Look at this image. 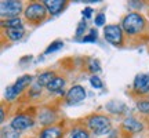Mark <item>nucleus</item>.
<instances>
[{
    "label": "nucleus",
    "instance_id": "1",
    "mask_svg": "<svg viewBox=\"0 0 149 138\" xmlns=\"http://www.w3.org/2000/svg\"><path fill=\"white\" fill-rule=\"evenodd\" d=\"M122 28L124 35L128 37H138L142 36L148 31V21L141 13L138 11H131L127 15L123 17Z\"/></svg>",
    "mask_w": 149,
    "mask_h": 138
},
{
    "label": "nucleus",
    "instance_id": "2",
    "mask_svg": "<svg viewBox=\"0 0 149 138\" xmlns=\"http://www.w3.org/2000/svg\"><path fill=\"white\" fill-rule=\"evenodd\" d=\"M86 128L94 135H105L112 130L111 117L101 113H93L84 119Z\"/></svg>",
    "mask_w": 149,
    "mask_h": 138
},
{
    "label": "nucleus",
    "instance_id": "3",
    "mask_svg": "<svg viewBox=\"0 0 149 138\" xmlns=\"http://www.w3.org/2000/svg\"><path fill=\"white\" fill-rule=\"evenodd\" d=\"M48 15V11L43 1H32L25 7L24 11V18L31 25H40L42 22L46 21Z\"/></svg>",
    "mask_w": 149,
    "mask_h": 138
},
{
    "label": "nucleus",
    "instance_id": "4",
    "mask_svg": "<svg viewBox=\"0 0 149 138\" xmlns=\"http://www.w3.org/2000/svg\"><path fill=\"white\" fill-rule=\"evenodd\" d=\"M104 36H105V40L113 47H122L124 44V39H126L122 25H119V24L107 25L104 28Z\"/></svg>",
    "mask_w": 149,
    "mask_h": 138
},
{
    "label": "nucleus",
    "instance_id": "5",
    "mask_svg": "<svg viewBox=\"0 0 149 138\" xmlns=\"http://www.w3.org/2000/svg\"><path fill=\"white\" fill-rule=\"evenodd\" d=\"M22 11H25L22 1H18V0H1L0 1V15L3 18V21L19 17Z\"/></svg>",
    "mask_w": 149,
    "mask_h": 138
},
{
    "label": "nucleus",
    "instance_id": "6",
    "mask_svg": "<svg viewBox=\"0 0 149 138\" xmlns=\"http://www.w3.org/2000/svg\"><path fill=\"white\" fill-rule=\"evenodd\" d=\"M33 126H35V119H33V116L26 115V113H18L10 122V127L14 128L18 133H22L28 128H32Z\"/></svg>",
    "mask_w": 149,
    "mask_h": 138
},
{
    "label": "nucleus",
    "instance_id": "7",
    "mask_svg": "<svg viewBox=\"0 0 149 138\" xmlns=\"http://www.w3.org/2000/svg\"><path fill=\"white\" fill-rule=\"evenodd\" d=\"M133 93L135 95L145 98L149 94V73H138L134 77Z\"/></svg>",
    "mask_w": 149,
    "mask_h": 138
},
{
    "label": "nucleus",
    "instance_id": "8",
    "mask_svg": "<svg viewBox=\"0 0 149 138\" xmlns=\"http://www.w3.org/2000/svg\"><path fill=\"white\" fill-rule=\"evenodd\" d=\"M86 97H87V91L84 87L80 84H74L65 93V102L68 105H76V104L84 101Z\"/></svg>",
    "mask_w": 149,
    "mask_h": 138
},
{
    "label": "nucleus",
    "instance_id": "9",
    "mask_svg": "<svg viewBox=\"0 0 149 138\" xmlns=\"http://www.w3.org/2000/svg\"><path fill=\"white\" fill-rule=\"evenodd\" d=\"M120 128H122L124 133H127L128 135H131V134H138L141 131H144V123L138 120L137 117L134 116H127L123 119L122 124H120Z\"/></svg>",
    "mask_w": 149,
    "mask_h": 138
},
{
    "label": "nucleus",
    "instance_id": "10",
    "mask_svg": "<svg viewBox=\"0 0 149 138\" xmlns=\"http://www.w3.org/2000/svg\"><path fill=\"white\" fill-rule=\"evenodd\" d=\"M64 134H65L64 123H55L53 126L43 127L37 134V138H64Z\"/></svg>",
    "mask_w": 149,
    "mask_h": 138
},
{
    "label": "nucleus",
    "instance_id": "11",
    "mask_svg": "<svg viewBox=\"0 0 149 138\" xmlns=\"http://www.w3.org/2000/svg\"><path fill=\"white\" fill-rule=\"evenodd\" d=\"M37 119H39L40 124L44 126V127L53 126V124H55L57 119H58V113L54 109H51V108H43L37 113Z\"/></svg>",
    "mask_w": 149,
    "mask_h": 138
},
{
    "label": "nucleus",
    "instance_id": "12",
    "mask_svg": "<svg viewBox=\"0 0 149 138\" xmlns=\"http://www.w3.org/2000/svg\"><path fill=\"white\" fill-rule=\"evenodd\" d=\"M32 83H33L32 75H22V76H19L17 79V82L14 84H11V87H13V90L15 93V95L18 97V95H21L29 86H32Z\"/></svg>",
    "mask_w": 149,
    "mask_h": 138
},
{
    "label": "nucleus",
    "instance_id": "13",
    "mask_svg": "<svg viewBox=\"0 0 149 138\" xmlns=\"http://www.w3.org/2000/svg\"><path fill=\"white\" fill-rule=\"evenodd\" d=\"M43 4L46 6L50 15H58L66 8L68 1L66 0H44Z\"/></svg>",
    "mask_w": 149,
    "mask_h": 138
},
{
    "label": "nucleus",
    "instance_id": "14",
    "mask_svg": "<svg viewBox=\"0 0 149 138\" xmlns=\"http://www.w3.org/2000/svg\"><path fill=\"white\" fill-rule=\"evenodd\" d=\"M105 109H107V112H109L111 115H119V116H122V115H126L128 111L127 105L124 104V102L122 101H109L105 105Z\"/></svg>",
    "mask_w": 149,
    "mask_h": 138
},
{
    "label": "nucleus",
    "instance_id": "15",
    "mask_svg": "<svg viewBox=\"0 0 149 138\" xmlns=\"http://www.w3.org/2000/svg\"><path fill=\"white\" fill-rule=\"evenodd\" d=\"M66 84V79L62 77V76H55L53 79V82L50 83V84L46 87L47 89L48 93H57V94H64V87Z\"/></svg>",
    "mask_w": 149,
    "mask_h": 138
},
{
    "label": "nucleus",
    "instance_id": "16",
    "mask_svg": "<svg viewBox=\"0 0 149 138\" xmlns=\"http://www.w3.org/2000/svg\"><path fill=\"white\" fill-rule=\"evenodd\" d=\"M4 31V35L7 36V39L10 40V42H18V40H21L22 37L25 36V33H26V29L24 25L18 28H8V29H3Z\"/></svg>",
    "mask_w": 149,
    "mask_h": 138
},
{
    "label": "nucleus",
    "instance_id": "17",
    "mask_svg": "<svg viewBox=\"0 0 149 138\" xmlns=\"http://www.w3.org/2000/svg\"><path fill=\"white\" fill-rule=\"evenodd\" d=\"M57 75H55V72L54 70H46V72H42L40 75H37L36 77V84L40 86V87H47L51 82H53V79Z\"/></svg>",
    "mask_w": 149,
    "mask_h": 138
},
{
    "label": "nucleus",
    "instance_id": "18",
    "mask_svg": "<svg viewBox=\"0 0 149 138\" xmlns=\"http://www.w3.org/2000/svg\"><path fill=\"white\" fill-rule=\"evenodd\" d=\"M137 111L142 113L144 116H149V98H139L135 102Z\"/></svg>",
    "mask_w": 149,
    "mask_h": 138
},
{
    "label": "nucleus",
    "instance_id": "19",
    "mask_svg": "<svg viewBox=\"0 0 149 138\" xmlns=\"http://www.w3.org/2000/svg\"><path fill=\"white\" fill-rule=\"evenodd\" d=\"M22 25V20L19 17L17 18H11V20H6V21H1V28L3 29H8V28H18Z\"/></svg>",
    "mask_w": 149,
    "mask_h": 138
},
{
    "label": "nucleus",
    "instance_id": "20",
    "mask_svg": "<svg viewBox=\"0 0 149 138\" xmlns=\"http://www.w3.org/2000/svg\"><path fill=\"white\" fill-rule=\"evenodd\" d=\"M70 138H91V133L84 127H77L72 131Z\"/></svg>",
    "mask_w": 149,
    "mask_h": 138
},
{
    "label": "nucleus",
    "instance_id": "21",
    "mask_svg": "<svg viewBox=\"0 0 149 138\" xmlns=\"http://www.w3.org/2000/svg\"><path fill=\"white\" fill-rule=\"evenodd\" d=\"M87 69L94 75L98 73V72H101V62H100V59H97V58L88 59V62H87Z\"/></svg>",
    "mask_w": 149,
    "mask_h": 138
},
{
    "label": "nucleus",
    "instance_id": "22",
    "mask_svg": "<svg viewBox=\"0 0 149 138\" xmlns=\"http://www.w3.org/2000/svg\"><path fill=\"white\" fill-rule=\"evenodd\" d=\"M21 133H18L15 131L14 128H11L10 126H7V127H3L1 128V137L0 138H19Z\"/></svg>",
    "mask_w": 149,
    "mask_h": 138
},
{
    "label": "nucleus",
    "instance_id": "23",
    "mask_svg": "<svg viewBox=\"0 0 149 138\" xmlns=\"http://www.w3.org/2000/svg\"><path fill=\"white\" fill-rule=\"evenodd\" d=\"M64 47V42L62 40H54L47 48H46V51L44 54H51V53H55V51H58L59 48Z\"/></svg>",
    "mask_w": 149,
    "mask_h": 138
},
{
    "label": "nucleus",
    "instance_id": "24",
    "mask_svg": "<svg viewBox=\"0 0 149 138\" xmlns=\"http://www.w3.org/2000/svg\"><path fill=\"white\" fill-rule=\"evenodd\" d=\"M97 36H98V32H97V29L94 28V29H91L90 33H88L87 36H84L83 39H80V42H83V43H94V42H97Z\"/></svg>",
    "mask_w": 149,
    "mask_h": 138
},
{
    "label": "nucleus",
    "instance_id": "25",
    "mask_svg": "<svg viewBox=\"0 0 149 138\" xmlns=\"http://www.w3.org/2000/svg\"><path fill=\"white\" fill-rule=\"evenodd\" d=\"M87 31V22L83 20V21H80L79 24H77V29H76V37H84V32Z\"/></svg>",
    "mask_w": 149,
    "mask_h": 138
},
{
    "label": "nucleus",
    "instance_id": "26",
    "mask_svg": "<svg viewBox=\"0 0 149 138\" xmlns=\"http://www.w3.org/2000/svg\"><path fill=\"white\" fill-rule=\"evenodd\" d=\"M90 84L95 89V90H100V89H102L104 87V83H102V80L97 76V75H93L90 77Z\"/></svg>",
    "mask_w": 149,
    "mask_h": 138
},
{
    "label": "nucleus",
    "instance_id": "27",
    "mask_svg": "<svg viewBox=\"0 0 149 138\" xmlns=\"http://www.w3.org/2000/svg\"><path fill=\"white\" fill-rule=\"evenodd\" d=\"M40 95H42V87H40V86H37L36 83L31 86L29 97H32V98H37V97H40Z\"/></svg>",
    "mask_w": 149,
    "mask_h": 138
},
{
    "label": "nucleus",
    "instance_id": "28",
    "mask_svg": "<svg viewBox=\"0 0 149 138\" xmlns=\"http://www.w3.org/2000/svg\"><path fill=\"white\" fill-rule=\"evenodd\" d=\"M4 98L7 100V101H14V100L17 98L15 93H14V90H13V87H11V86H7L6 93H4Z\"/></svg>",
    "mask_w": 149,
    "mask_h": 138
},
{
    "label": "nucleus",
    "instance_id": "29",
    "mask_svg": "<svg viewBox=\"0 0 149 138\" xmlns=\"http://www.w3.org/2000/svg\"><path fill=\"white\" fill-rule=\"evenodd\" d=\"M105 21H107V18H105V14H104V13L97 14L95 18H94V24H95V26H104V25H105Z\"/></svg>",
    "mask_w": 149,
    "mask_h": 138
},
{
    "label": "nucleus",
    "instance_id": "30",
    "mask_svg": "<svg viewBox=\"0 0 149 138\" xmlns=\"http://www.w3.org/2000/svg\"><path fill=\"white\" fill-rule=\"evenodd\" d=\"M81 14H83V20L86 21V20H88V18H91V17H93V14H94V10H93L91 7H86Z\"/></svg>",
    "mask_w": 149,
    "mask_h": 138
},
{
    "label": "nucleus",
    "instance_id": "31",
    "mask_svg": "<svg viewBox=\"0 0 149 138\" xmlns=\"http://www.w3.org/2000/svg\"><path fill=\"white\" fill-rule=\"evenodd\" d=\"M128 6L130 7H135V8H141L142 6H144V1H128Z\"/></svg>",
    "mask_w": 149,
    "mask_h": 138
},
{
    "label": "nucleus",
    "instance_id": "32",
    "mask_svg": "<svg viewBox=\"0 0 149 138\" xmlns=\"http://www.w3.org/2000/svg\"><path fill=\"white\" fill-rule=\"evenodd\" d=\"M0 115H1V116H0V123H3V122H4V117H6V112H4V108H3V106H1Z\"/></svg>",
    "mask_w": 149,
    "mask_h": 138
}]
</instances>
